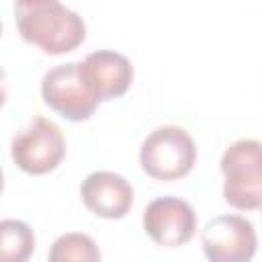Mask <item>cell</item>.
I'll return each mask as SVG.
<instances>
[{
    "mask_svg": "<svg viewBox=\"0 0 262 262\" xmlns=\"http://www.w3.org/2000/svg\"><path fill=\"white\" fill-rule=\"evenodd\" d=\"M14 23L27 43L37 45L49 55L70 53L86 37L82 16L59 0H16Z\"/></svg>",
    "mask_w": 262,
    "mask_h": 262,
    "instance_id": "obj_1",
    "label": "cell"
},
{
    "mask_svg": "<svg viewBox=\"0 0 262 262\" xmlns=\"http://www.w3.org/2000/svg\"><path fill=\"white\" fill-rule=\"evenodd\" d=\"M223 199L233 209H262V143L239 139L221 158Z\"/></svg>",
    "mask_w": 262,
    "mask_h": 262,
    "instance_id": "obj_2",
    "label": "cell"
},
{
    "mask_svg": "<svg viewBox=\"0 0 262 262\" xmlns=\"http://www.w3.org/2000/svg\"><path fill=\"white\" fill-rule=\"evenodd\" d=\"M139 162L143 172L156 180H178L192 170L196 145L182 127H158L143 139Z\"/></svg>",
    "mask_w": 262,
    "mask_h": 262,
    "instance_id": "obj_3",
    "label": "cell"
},
{
    "mask_svg": "<svg viewBox=\"0 0 262 262\" xmlns=\"http://www.w3.org/2000/svg\"><path fill=\"white\" fill-rule=\"evenodd\" d=\"M43 102L68 121H86L94 115L100 98L88 86L80 61L55 66L41 82Z\"/></svg>",
    "mask_w": 262,
    "mask_h": 262,
    "instance_id": "obj_4",
    "label": "cell"
},
{
    "mask_svg": "<svg viewBox=\"0 0 262 262\" xmlns=\"http://www.w3.org/2000/svg\"><path fill=\"white\" fill-rule=\"evenodd\" d=\"M10 156L23 172L41 176L61 164L66 156V137L53 121L33 117V121L12 137Z\"/></svg>",
    "mask_w": 262,
    "mask_h": 262,
    "instance_id": "obj_5",
    "label": "cell"
},
{
    "mask_svg": "<svg viewBox=\"0 0 262 262\" xmlns=\"http://www.w3.org/2000/svg\"><path fill=\"white\" fill-rule=\"evenodd\" d=\"M203 252L213 262H248L256 254L254 225L242 215H219L201 231Z\"/></svg>",
    "mask_w": 262,
    "mask_h": 262,
    "instance_id": "obj_6",
    "label": "cell"
},
{
    "mask_svg": "<svg viewBox=\"0 0 262 262\" xmlns=\"http://www.w3.org/2000/svg\"><path fill=\"white\" fill-rule=\"evenodd\" d=\"M145 233L162 248H180L196 231L194 209L176 196H158L143 211Z\"/></svg>",
    "mask_w": 262,
    "mask_h": 262,
    "instance_id": "obj_7",
    "label": "cell"
},
{
    "mask_svg": "<svg viewBox=\"0 0 262 262\" xmlns=\"http://www.w3.org/2000/svg\"><path fill=\"white\" fill-rule=\"evenodd\" d=\"M84 205L102 219H121L133 207L131 184L115 172H92L84 178L80 188Z\"/></svg>",
    "mask_w": 262,
    "mask_h": 262,
    "instance_id": "obj_8",
    "label": "cell"
},
{
    "mask_svg": "<svg viewBox=\"0 0 262 262\" xmlns=\"http://www.w3.org/2000/svg\"><path fill=\"white\" fill-rule=\"evenodd\" d=\"M80 68L88 86L100 100L123 96L133 82L131 61L117 51H94L84 61H80Z\"/></svg>",
    "mask_w": 262,
    "mask_h": 262,
    "instance_id": "obj_9",
    "label": "cell"
},
{
    "mask_svg": "<svg viewBox=\"0 0 262 262\" xmlns=\"http://www.w3.org/2000/svg\"><path fill=\"white\" fill-rule=\"evenodd\" d=\"M2 235V260L25 262L35 250V235L31 227L18 219H4L0 223Z\"/></svg>",
    "mask_w": 262,
    "mask_h": 262,
    "instance_id": "obj_10",
    "label": "cell"
},
{
    "mask_svg": "<svg viewBox=\"0 0 262 262\" xmlns=\"http://www.w3.org/2000/svg\"><path fill=\"white\" fill-rule=\"evenodd\" d=\"M49 260L51 262H96L100 260V252L94 244V239L86 233H66L59 235L51 250H49Z\"/></svg>",
    "mask_w": 262,
    "mask_h": 262,
    "instance_id": "obj_11",
    "label": "cell"
}]
</instances>
